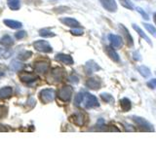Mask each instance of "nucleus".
Wrapping results in <instances>:
<instances>
[{"label": "nucleus", "mask_w": 156, "mask_h": 146, "mask_svg": "<svg viewBox=\"0 0 156 146\" xmlns=\"http://www.w3.org/2000/svg\"><path fill=\"white\" fill-rule=\"evenodd\" d=\"M132 118H133L134 122H136V124L141 129V130H144V131H153L154 130L153 126L151 125L148 121H146L144 118H141V117H139V116H133Z\"/></svg>", "instance_id": "nucleus-1"}, {"label": "nucleus", "mask_w": 156, "mask_h": 146, "mask_svg": "<svg viewBox=\"0 0 156 146\" xmlns=\"http://www.w3.org/2000/svg\"><path fill=\"white\" fill-rule=\"evenodd\" d=\"M72 92H73V90L70 86H63L58 91V97L61 100L67 102L70 100Z\"/></svg>", "instance_id": "nucleus-2"}, {"label": "nucleus", "mask_w": 156, "mask_h": 146, "mask_svg": "<svg viewBox=\"0 0 156 146\" xmlns=\"http://www.w3.org/2000/svg\"><path fill=\"white\" fill-rule=\"evenodd\" d=\"M70 121L72 122L73 124L78 126V127H82L86 124L87 122V116L84 112H81V111H77L75 113H73L70 116Z\"/></svg>", "instance_id": "nucleus-3"}, {"label": "nucleus", "mask_w": 156, "mask_h": 146, "mask_svg": "<svg viewBox=\"0 0 156 146\" xmlns=\"http://www.w3.org/2000/svg\"><path fill=\"white\" fill-rule=\"evenodd\" d=\"M56 96V92L53 89H44L39 92V97L43 103L52 102Z\"/></svg>", "instance_id": "nucleus-4"}, {"label": "nucleus", "mask_w": 156, "mask_h": 146, "mask_svg": "<svg viewBox=\"0 0 156 146\" xmlns=\"http://www.w3.org/2000/svg\"><path fill=\"white\" fill-rule=\"evenodd\" d=\"M83 102H84V107L87 109L93 108V107H98L100 105L97 97L95 96L91 95V94H88V92H85ZM83 102H82V103H83Z\"/></svg>", "instance_id": "nucleus-5"}, {"label": "nucleus", "mask_w": 156, "mask_h": 146, "mask_svg": "<svg viewBox=\"0 0 156 146\" xmlns=\"http://www.w3.org/2000/svg\"><path fill=\"white\" fill-rule=\"evenodd\" d=\"M33 47L35 48V50L42 52V53H52L53 49L51 45L45 40H37L33 43Z\"/></svg>", "instance_id": "nucleus-6"}, {"label": "nucleus", "mask_w": 156, "mask_h": 146, "mask_svg": "<svg viewBox=\"0 0 156 146\" xmlns=\"http://www.w3.org/2000/svg\"><path fill=\"white\" fill-rule=\"evenodd\" d=\"M19 78L23 83H31L38 80V76L30 72H21L19 74Z\"/></svg>", "instance_id": "nucleus-7"}, {"label": "nucleus", "mask_w": 156, "mask_h": 146, "mask_svg": "<svg viewBox=\"0 0 156 146\" xmlns=\"http://www.w3.org/2000/svg\"><path fill=\"white\" fill-rule=\"evenodd\" d=\"M101 6L104 7L106 11L108 12H116L117 11V5L115 0H100Z\"/></svg>", "instance_id": "nucleus-8"}, {"label": "nucleus", "mask_w": 156, "mask_h": 146, "mask_svg": "<svg viewBox=\"0 0 156 146\" xmlns=\"http://www.w3.org/2000/svg\"><path fill=\"white\" fill-rule=\"evenodd\" d=\"M66 77V71L65 69H62L61 67L54 68L52 70V78L57 82H61L65 79Z\"/></svg>", "instance_id": "nucleus-9"}, {"label": "nucleus", "mask_w": 156, "mask_h": 146, "mask_svg": "<svg viewBox=\"0 0 156 146\" xmlns=\"http://www.w3.org/2000/svg\"><path fill=\"white\" fill-rule=\"evenodd\" d=\"M108 40L111 44V47H113L114 49H119L123 44L122 37H120L119 35H115V34H109Z\"/></svg>", "instance_id": "nucleus-10"}, {"label": "nucleus", "mask_w": 156, "mask_h": 146, "mask_svg": "<svg viewBox=\"0 0 156 146\" xmlns=\"http://www.w3.org/2000/svg\"><path fill=\"white\" fill-rule=\"evenodd\" d=\"M34 70L37 73H46L49 69V63L47 61H36L34 63Z\"/></svg>", "instance_id": "nucleus-11"}, {"label": "nucleus", "mask_w": 156, "mask_h": 146, "mask_svg": "<svg viewBox=\"0 0 156 146\" xmlns=\"http://www.w3.org/2000/svg\"><path fill=\"white\" fill-rule=\"evenodd\" d=\"M55 58L58 61L63 63V64H66V65L73 64V58L69 55H66V54H58Z\"/></svg>", "instance_id": "nucleus-12"}, {"label": "nucleus", "mask_w": 156, "mask_h": 146, "mask_svg": "<svg viewBox=\"0 0 156 146\" xmlns=\"http://www.w3.org/2000/svg\"><path fill=\"white\" fill-rule=\"evenodd\" d=\"M86 86L91 90H98L101 88V82L99 78H89L86 82Z\"/></svg>", "instance_id": "nucleus-13"}, {"label": "nucleus", "mask_w": 156, "mask_h": 146, "mask_svg": "<svg viewBox=\"0 0 156 146\" xmlns=\"http://www.w3.org/2000/svg\"><path fill=\"white\" fill-rule=\"evenodd\" d=\"M119 27L122 31V35H123V37H124V40L127 42V45L130 46V47H133V45H134L133 38H132V36L130 35L128 29H127L123 24H119Z\"/></svg>", "instance_id": "nucleus-14"}, {"label": "nucleus", "mask_w": 156, "mask_h": 146, "mask_svg": "<svg viewBox=\"0 0 156 146\" xmlns=\"http://www.w3.org/2000/svg\"><path fill=\"white\" fill-rule=\"evenodd\" d=\"M61 22L63 24H66V26H69V27H72V28L80 26V23H78L75 19H72V18H62V19H61Z\"/></svg>", "instance_id": "nucleus-15"}, {"label": "nucleus", "mask_w": 156, "mask_h": 146, "mask_svg": "<svg viewBox=\"0 0 156 146\" xmlns=\"http://www.w3.org/2000/svg\"><path fill=\"white\" fill-rule=\"evenodd\" d=\"M105 52L107 54V56H108L112 61H115V62H118L120 61V57H119V55L115 52L114 48L113 47H108L107 46L105 48Z\"/></svg>", "instance_id": "nucleus-16"}, {"label": "nucleus", "mask_w": 156, "mask_h": 146, "mask_svg": "<svg viewBox=\"0 0 156 146\" xmlns=\"http://www.w3.org/2000/svg\"><path fill=\"white\" fill-rule=\"evenodd\" d=\"M4 23L6 24L7 26L13 29H17V28H21L23 26L22 23H20L18 21H13V19H5Z\"/></svg>", "instance_id": "nucleus-17"}, {"label": "nucleus", "mask_w": 156, "mask_h": 146, "mask_svg": "<svg viewBox=\"0 0 156 146\" xmlns=\"http://www.w3.org/2000/svg\"><path fill=\"white\" fill-rule=\"evenodd\" d=\"M132 26H133V28L135 29V30H136V32L139 33V35H140L141 38H144V40L149 44V45H152V44H151V40L148 38V36L146 35V34H145L143 30H141V28H140V26H136V24H135V23H133Z\"/></svg>", "instance_id": "nucleus-18"}, {"label": "nucleus", "mask_w": 156, "mask_h": 146, "mask_svg": "<svg viewBox=\"0 0 156 146\" xmlns=\"http://www.w3.org/2000/svg\"><path fill=\"white\" fill-rule=\"evenodd\" d=\"M13 90L11 87H5L0 90V99H8L12 96Z\"/></svg>", "instance_id": "nucleus-19"}, {"label": "nucleus", "mask_w": 156, "mask_h": 146, "mask_svg": "<svg viewBox=\"0 0 156 146\" xmlns=\"http://www.w3.org/2000/svg\"><path fill=\"white\" fill-rule=\"evenodd\" d=\"M120 106H121V109L123 110V112H127L131 109V101L127 99V97H124L120 100Z\"/></svg>", "instance_id": "nucleus-20"}, {"label": "nucleus", "mask_w": 156, "mask_h": 146, "mask_svg": "<svg viewBox=\"0 0 156 146\" xmlns=\"http://www.w3.org/2000/svg\"><path fill=\"white\" fill-rule=\"evenodd\" d=\"M7 3H8L9 8L13 10V11H17V10H19L20 7H21L20 0H7Z\"/></svg>", "instance_id": "nucleus-21"}, {"label": "nucleus", "mask_w": 156, "mask_h": 146, "mask_svg": "<svg viewBox=\"0 0 156 146\" xmlns=\"http://www.w3.org/2000/svg\"><path fill=\"white\" fill-rule=\"evenodd\" d=\"M0 44L5 47H9V46H12L14 44V41L12 37H10L9 35H5L3 36L1 39H0Z\"/></svg>", "instance_id": "nucleus-22"}, {"label": "nucleus", "mask_w": 156, "mask_h": 146, "mask_svg": "<svg viewBox=\"0 0 156 146\" xmlns=\"http://www.w3.org/2000/svg\"><path fill=\"white\" fill-rule=\"evenodd\" d=\"M86 67L88 68V72L87 73H92L93 71H95V70H99L100 69V66L97 64V63L95 61H88L86 63Z\"/></svg>", "instance_id": "nucleus-23"}, {"label": "nucleus", "mask_w": 156, "mask_h": 146, "mask_svg": "<svg viewBox=\"0 0 156 146\" xmlns=\"http://www.w3.org/2000/svg\"><path fill=\"white\" fill-rule=\"evenodd\" d=\"M138 71L140 72V74L144 77V78H147L149 75H150V70L148 67H146L144 65H141V66H139L138 67Z\"/></svg>", "instance_id": "nucleus-24"}, {"label": "nucleus", "mask_w": 156, "mask_h": 146, "mask_svg": "<svg viewBox=\"0 0 156 146\" xmlns=\"http://www.w3.org/2000/svg\"><path fill=\"white\" fill-rule=\"evenodd\" d=\"M39 35L42 36V37H54L56 34L54 32H52L50 29L43 28V29H40V30H39Z\"/></svg>", "instance_id": "nucleus-25"}, {"label": "nucleus", "mask_w": 156, "mask_h": 146, "mask_svg": "<svg viewBox=\"0 0 156 146\" xmlns=\"http://www.w3.org/2000/svg\"><path fill=\"white\" fill-rule=\"evenodd\" d=\"M23 64L21 62H19L18 61H13L10 64V68L13 70V71H20L23 68Z\"/></svg>", "instance_id": "nucleus-26"}, {"label": "nucleus", "mask_w": 156, "mask_h": 146, "mask_svg": "<svg viewBox=\"0 0 156 146\" xmlns=\"http://www.w3.org/2000/svg\"><path fill=\"white\" fill-rule=\"evenodd\" d=\"M84 96H85V92H78V94L75 96V99H74V104L76 106H80L81 103L83 102V99H84Z\"/></svg>", "instance_id": "nucleus-27"}, {"label": "nucleus", "mask_w": 156, "mask_h": 146, "mask_svg": "<svg viewBox=\"0 0 156 146\" xmlns=\"http://www.w3.org/2000/svg\"><path fill=\"white\" fill-rule=\"evenodd\" d=\"M31 56H32V53L30 51H23L19 54L18 58L21 61H26V60H28Z\"/></svg>", "instance_id": "nucleus-28"}, {"label": "nucleus", "mask_w": 156, "mask_h": 146, "mask_svg": "<svg viewBox=\"0 0 156 146\" xmlns=\"http://www.w3.org/2000/svg\"><path fill=\"white\" fill-rule=\"evenodd\" d=\"M144 26L146 29H147V31L151 34V35L156 37V28L153 26H151V24H149V23H144Z\"/></svg>", "instance_id": "nucleus-29"}, {"label": "nucleus", "mask_w": 156, "mask_h": 146, "mask_svg": "<svg viewBox=\"0 0 156 146\" xmlns=\"http://www.w3.org/2000/svg\"><path fill=\"white\" fill-rule=\"evenodd\" d=\"M119 1L123 7L129 9V10H133L134 6H133V3L131 2V0H119Z\"/></svg>", "instance_id": "nucleus-30"}, {"label": "nucleus", "mask_w": 156, "mask_h": 146, "mask_svg": "<svg viewBox=\"0 0 156 146\" xmlns=\"http://www.w3.org/2000/svg\"><path fill=\"white\" fill-rule=\"evenodd\" d=\"M12 55V52L9 51V50H5V49H3V50H1L0 49V57H4V58H8L10 56Z\"/></svg>", "instance_id": "nucleus-31"}, {"label": "nucleus", "mask_w": 156, "mask_h": 146, "mask_svg": "<svg viewBox=\"0 0 156 146\" xmlns=\"http://www.w3.org/2000/svg\"><path fill=\"white\" fill-rule=\"evenodd\" d=\"M7 114H8V108H7V107L3 106V105H0V119L6 117Z\"/></svg>", "instance_id": "nucleus-32"}, {"label": "nucleus", "mask_w": 156, "mask_h": 146, "mask_svg": "<svg viewBox=\"0 0 156 146\" xmlns=\"http://www.w3.org/2000/svg\"><path fill=\"white\" fill-rule=\"evenodd\" d=\"M101 97L102 99V100L105 102H110L113 100V97H112V96H110L109 94H101Z\"/></svg>", "instance_id": "nucleus-33"}, {"label": "nucleus", "mask_w": 156, "mask_h": 146, "mask_svg": "<svg viewBox=\"0 0 156 146\" xmlns=\"http://www.w3.org/2000/svg\"><path fill=\"white\" fill-rule=\"evenodd\" d=\"M70 32L73 34V35H82L83 34V30L80 28H78V27H75V28H73L70 30Z\"/></svg>", "instance_id": "nucleus-34"}, {"label": "nucleus", "mask_w": 156, "mask_h": 146, "mask_svg": "<svg viewBox=\"0 0 156 146\" xmlns=\"http://www.w3.org/2000/svg\"><path fill=\"white\" fill-rule=\"evenodd\" d=\"M136 11L140 12V13L141 14V16H143V18H144V19H149V18H148V15L146 14V13H145V12L144 11V10L141 9V8H140V7H136Z\"/></svg>", "instance_id": "nucleus-35"}, {"label": "nucleus", "mask_w": 156, "mask_h": 146, "mask_svg": "<svg viewBox=\"0 0 156 146\" xmlns=\"http://www.w3.org/2000/svg\"><path fill=\"white\" fill-rule=\"evenodd\" d=\"M27 35V32L26 31H19V32H17L16 33V38L17 39H19V40H20V39H23L24 36H26Z\"/></svg>", "instance_id": "nucleus-36"}, {"label": "nucleus", "mask_w": 156, "mask_h": 146, "mask_svg": "<svg viewBox=\"0 0 156 146\" xmlns=\"http://www.w3.org/2000/svg\"><path fill=\"white\" fill-rule=\"evenodd\" d=\"M147 86L150 88V89H154V88L156 87V79L150 80V81L147 83Z\"/></svg>", "instance_id": "nucleus-37"}, {"label": "nucleus", "mask_w": 156, "mask_h": 146, "mask_svg": "<svg viewBox=\"0 0 156 146\" xmlns=\"http://www.w3.org/2000/svg\"><path fill=\"white\" fill-rule=\"evenodd\" d=\"M133 56H134V60H136V61H140V60H141V57H140V53H138L136 51V52L133 54Z\"/></svg>", "instance_id": "nucleus-38"}, {"label": "nucleus", "mask_w": 156, "mask_h": 146, "mask_svg": "<svg viewBox=\"0 0 156 146\" xmlns=\"http://www.w3.org/2000/svg\"><path fill=\"white\" fill-rule=\"evenodd\" d=\"M69 79H70V81H71V82L75 83V84H76V83H78V78H77L76 76H74V75L71 76V77L69 78Z\"/></svg>", "instance_id": "nucleus-39"}, {"label": "nucleus", "mask_w": 156, "mask_h": 146, "mask_svg": "<svg viewBox=\"0 0 156 146\" xmlns=\"http://www.w3.org/2000/svg\"><path fill=\"white\" fill-rule=\"evenodd\" d=\"M4 72H5V70H4V68L2 69V66L0 65V76H2V75H4Z\"/></svg>", "instance_id": "nucleus-40"}, {"label": "nucleus", "mask_w": 156, "mask_h": 146, "mask_svg": "<svg viewBox=\"0 0 156 146\" xmlns=\"http://www.w3.org/2000/svg\"><path fill=\"white\" fill-rule=\"evenodd\" d=\"M153 19H154V23H155V24H156V13L153 15Z\"/></svg>", "instance_id": "nucleus-41"}]
</instances>
